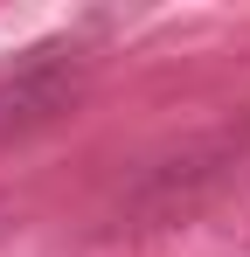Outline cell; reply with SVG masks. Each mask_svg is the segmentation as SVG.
Returning a JSON list of instances; mask_svg holds the SVG:
<instances>
[{"label":"cell","mask_w":250,"mask_h":257,"mask_svg":"<svg viewBox=\"0 0 250 257\" xmlns=\"http://www.w3.org/2000/svg\"><path fill=\"white\" fill-rule=\"evenodd\" d=\"M250 160V125H222V132H202V139H181L153 153L146 167L125 181V195L111 202L104 229H125V236H146V229H174V222H195L208 215Z\"/></svg>","instance_id":"cell-1"},{"label":"cell","mask_w":250,"mask_h":257,"mask_svg":"<svg viewBox=\"0 0 250 257\" xmlns=\"http://www.w3.org/2000/svg\"><path fill=\"white\" fill-rule=\"evenodd\" d=\"M77 90H83V56L77 49H35L21 70L0 77V146L56 125L77 104Z\"/></svg>","instance_id":"cell-2"}]
</instances>
